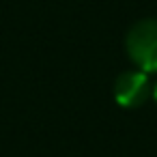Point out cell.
<instances>
[{
    "mask_svg": "<svg viewBox=\"0 0 157 157\" xmlns=\"http://www.w3.org/2000/svg\"><path fill=\"white\" fill-rule=\"evenodd\" d=\"M127 52L140 71H157V20H144L129 30Z\"/></svg>",
    "mask_w": 157,
    "mask_h": 157,
    "instance_id": "6da1fadb",
    "label": "cell"
},
{
    "mask_svg": "<svg viewBox=\"0 0 157 157\" xmlns=\"http://www.w3.org/2000/svg\"><path fill=\"white\" fill-rule=\"evenodd\" d=\"M148 75L144 71H127L116 78L114 84V99L123 108L142 105L148 97Z\"/></svg>",
    "mask_w": 157,
    "mask_h": 157,
    "instance_id": "7a4b0ae2",
    "label": "cell"
},
{
    "mask_svg": "<svg viewBox=\"0 0 157 157\" xmlns=\"http://www.w3.org/2000/svg\"><path fill=\"white\" fill-rule=\"evenodd\" d=\"M155 101H157V84H155Z\"/></svg>",
    "mask_w": 157,
    "mask_h": 157,
    "instance_id": "3957f363",
    "label": "cell"
}]
</instances>
